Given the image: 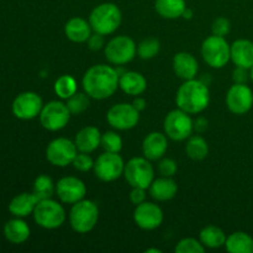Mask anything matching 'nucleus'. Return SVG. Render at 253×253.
Wrapping results in <instances>:
<instances>
[{"instance_id":"nucleus-10","label":"nucleus","mask_w":253,"mask_h":253,"mask_svg":"<svg viewBox=\"0 0 253 253\" xmlns=\"http://www.w3.org/2000/svg\"><path fill=\"white\" fill-rule=\"evenodd\" d=\"M71 115L67 104L58 100H52L44 104L39 118L43 128L48 131H59L68 125Z\"/></svg>"},{"instance_id":"nucleus-20","label":"nucleus","mask_w":253,"mask_h":253,"mask_svg":"<svg viewBox=\"0 0 253 253\" xmlns=\"http://www.w3.org/2000/svg\"><path fill=\"white\" fill-rule=\"evenodd\" d=\"M93 34L89 21L79 16H74L69 19L64 25V35L69 41L74 43H84L89 40Z\"/></svg>"},{"instance_id":"nucleus-39","label":"nucleus","mask_w":253,"mask_h":253,"mask_svg":"<svg viewBox=\"0 0 253 253\" xmlns=\"http://www.w3.org/2000/svg\"><path fill=\"white\" fill-rule=\"evenodd\" d=\"M230 30H231V24L226 17H217L211 25L212 35H216V36H227L230 34Z\"/></svg>"},{"instance_id":"nucleus-3","label":"nucleus","mask_w":253,"mask_h":253,"mask_svg":"<svg viewBox=\"0 0 253 253\" xmlns=\"http://www.w3.org/2000/svg\"><path fill=\"white\" fill-rule=\"evenodd\" d=\"M121 20L123 14L118 5L114 2H103L91 10L88 21L93 32L108 36L120 27Z\"/></svg>"},{"instance_id":"nucleus-46","label":"nucleus","mask_w":253,"mask_h":253,"mask_svg":"<svg viewBox=\"0 0 253 253\" xmlns=\"http://www.w3.org/2000/svg\"><path fill=\"white\" fill-rule=\"evenodd\" d=\"M151 252H155V253H161L162 251L158 249H147L146 250V253H151Z\"/></svg>"},{"instance_id":"nucleus-42","label":"nucleus","mask_w":253,"mask_h":253,"mask_svg":"<svg viewBox=\"0 0 253 253\" xmlns=\"http://www.w3.org/2000/svg\"><path fill=\"white\" fill-rule=\"evenodd\" d=\"M250 69L242 68V67H236L235 71L232 72V79H234L235 83L239 84H246L247 81L250 78Z\"/></svg>"},{"instance_id":"nucleus-26","label":"nucleus","mask_w":253,"mask_h":253,"mask_svg":"<svg viewBox=\"0 0 253 253\" xmlns=\"http://www.w3.org/2000/svg\"><path fill=\"white\" fill-rule=\"evenodd\" d=\"M30 227L21 217L9 220L4 225V236L9 242L14 245H21L29 240Z\"/></svg>"},{"instance_id":"nucleus-22","label":"nucleus","mask_w":253,"mask_h":253,"mask_svg":"<svg viewBox=\"0 0 253 253\" xmlns=\"http://www.w3.org/2000/svg\"><path fill=\"white\" fill-rule=\"evenodd\" d=\"M150 195L157 202H168L177 195L178 185L172 177H162L153 179L148 188Z\"/></svg>"},{"instance_id":"nucleus-2","label":"nucleus","mask_w":253,"mask_h":253,"mask_svg":"<svg viewBox=\"0 0 253 253\" xmlns=\"http://www.w3.org/2000/svg\"><path fill=\"white\" fill-rule=\"evenodd\" d=\"M175 103L178 108L190 115L203 113L210 103V91L208 84L197 78L184 81V83L178 89Z\"/></svg>"},{"instance_id":"nucleus-47","label":"nucleus","mask_w":253,"mask_h":253,"mask_svg":"<svg viewBox=\"0 0 253 253\" xmlns=\"http://www.w3.org/2000/svg\"><path fill=\"white\" fill-rule=\"evenodd\" d=\"M250 78H251V81L253 82V66L250 68Z\"/></svg>"},{"instance_id":"nucleus-30","label":"nucleus","mask_w":253,"mask_h":253,"mask_svg":"<svg viewBox=\"0 0 253 253\" xmlns=\"http://www.w3.org/2000/svg\"><path fill=\"white\" fill-rule=\"evenodd\" d=\"M185 153L190 160L203 161L209 155V145L203 136H190L185 145Z\"/></svg>"},{"instance_id":"nucleus-19","label":"nucleus","mask_w":253,"mask_h":253,"mask_svg":"<svg viewBox=\"0 0 253 253\" xmlns=\"http://www.w3.org/2000/svg\"><path fill=\"white\" fill-rule=\"evenodd\" d=\"M173 71L178 78L183 81L197 78L199 64L197 58L189 52H179L173 57Z\"/></svg>"},{"instance_id":"nucleus-45","label":"nucleus","mask_w":253,"mask_h":253,"mask_svg":"<svg viewBox=\"0 0 253 253\" xmlns=\"http://www.w3.org/2000/svg\"><path fill=\"white\" fill-rule=\"evenodd\" d=\"M192 16H193V11L189 9V7H187L185 11L183 12V17H184V19H190Z\"/></svg>"},{"instance_id":"nucleus-15","label":"nucleus","mask_w":253,"mask_h":253,"mask_svg":"<svg viewBox=\"0 0 253 253\" xmlns=\"http://www.w3.org/2000/svg\"><path fill=\"white\" fill-rule=\"evenodd\" d=\"M227 109L235 115H245L253 106V91L247 84L234 83L226 94Z\"/></svg>"},{"instance_id":"nucleus-24","label":"nucleus","mask_w":253,"mask_h":253,"mask_svg":"<svg viewBox=\"0 0 253 253\" xmlns=\"http://www.w3.org/2000/svg\"><path fill=\"white\" fill-rule=\"evenodd\" d=\"M231 61L236 67L251 68L253 66V42L246 39L236 40L231 44Z\"/></svg>"},{"instance_id":"nucleus-5","label":"nucleus","mask_w":253,"mask_h":253,"mask_svg":"<svg viewBox=\"0 0 253 253\" xmlns=\"http://www.w3.org/2000/svg\"><path fill=\"white\" fill-rule=\"evenodd\" d=\"M202 56L211 68L220 69L231 61V46L225 37L211 35L202 43Z\"/></svg>"},{"instance_id":"nucleus-11","label":"nucleus","mask_w":253,"mask_h":253,"mask_svg":"<svg viewBox=\"0 0 253 253\" xmlns=\"http://www.w3.org/2000/svg\"><path fill=\"white\" fill-rule=\"evenodd\" d=\"M125 162L119 153L104 152L94 161V174L101 182H114L124 175Z\"/></svg>"},{"instance_id":"nucleus-31","label":"nucleus","mask_w":253,"mask_h":253,"mask_svg":"<svg viewBox=\"0 0 253 253\" xmlns=\"http://www.w3.org/2000/svg\"><path fill=\"white\" fill-rule=\"evenodd\" d=\"M53 88L54 93L61 99H64V100L71 98L74 93L78 91V85H77L76 79L72 76H69V74H63L59 78H57L56 82H54Z\"/></svg>"},{"instance_id":"nucleus-4","label":"nucleus","mask_w":253,"mask_h":253,"mask_svg":"<svg viewBox=\"0 0 253 253\" xmlns=\"http://www.w3.org/2000/svg\"><path fill=\"white\" fill-rule=\"evenodd\" d=\"M68 219L71 227L74 231L78 232V234H88L98 224V205L91 200H81V202L72 205Z\"/></svg>"},{"instance_id":"nucleus-9","label":"nucleus","mask_w":253,"mask_h":253,"mask_svg":"<svg viewBox=\"0 0 253 253\" xmlns=\"http://www.w3.org/2000/svg\"><path fill=\"white\" fill-rule=\"evenodd\" d=\"M105 58L114 66H124L132 61L137 54V44L131 37L121 35L111 39L104 47Z\"/></svg>"},{"instance_id":"nucleus-43","label":"nucleus","mask_w":253,"mask_h":253,"mask_svg":"<svg viewBox=\"0 0 253 253\" xmlns=\"http://www.w3.org/2000/svg\"><path fill=\"white\" fill-rule=\"evenodd\" d=\"M208 128V120L205 118H198L194 121V130L198 132H204Z\"/></svg>"},{"instance_id":"nucleus-18","label":"nucleus","mask_w":253,"mask_h":253,"mask_svg":"<svg viewBox=\"0 0 253 253\" xmlns=\"http://www.w3.org/2000/svg\"><path fill=\"white\" fill-rule=\"evenodd\" d=\"M168 150V137L162 132H151L143 138L142 153L147 160L160 161Z\"/></svg>"},{"instance_id":"nucleus-8","label":"nucleus","mask_w":253,"mask_h":253,"mask_svg":"<svg viewBox=\"0 0 253 253\" xmlns=\"http://www.w3.org/2000/svg\"><path fill=\"white\" fill-rule=\"evenodd\" d=\"M163 128L167 137L170 140L185 141L194 131V120L190 114L178 108L167 114L163 121Z\"/></svg>"},{"instance_id":"nucleus-37","label":"nucleus","mask_w":253,"mask_h":253,"mask_svg":"<svg viewBox=\"0 0 253 253\" xmlns=\"http://www.w3.org/2000/svg\"><path fill=\"white\" fill-rule=\"evenodd\" d=\"M73 167L76 168L79 172H88V170L93 169L94 167V161L93 158L89 156V153L79 152L77 153L76 158L73 160Z\"/></svg>"},{"instance_id":"nucleus-41","label":"nucleus","mask_w":253,"mask_h":253,"mask_svg":"<svg viewBox=\"0 0 253 253\" xmlns=\"http://www.w3.org/2000/svg\"><path fill=\"white\" fill-rule=\"evenodd\" d=\"M88 43V47L91 49V51H99L103 47H105V40H104V35L100 34H91V36L89 37V40L86 41Z\"/></svg>"},{"instance_id":"nucleus-17","label":"nucleus","mask_w":253,"mask_h":253,"mask_svg":"<svg viewBox=\"0 0 253 253\" xmlns=\"http://www.w3.org/2000/svg\"><path fill=\"white\" fill-rule=\"evenodd\" d=\"M133 221L141 230H156L162 225L163 211L157 204L146 200L133 210Z\"/></svg>"},{"instance_id":"nucleus-34","label":"nucleus","mask_w":253,"mask_h":253,"mask_svg":"<svg viewBox=\"0 0 253 253\" xmlns=\"http://www.w3.org/2000/svg\"><path fill=\"white\" fill-rule=\"evenodd\" d=\"M161 43L155 37H148L141 41L137 46V54L142 59H152L160 53Z\"/></svg>"},{"instance_id":"nucleus-44","label":"nucleus","mask_w":253,"mask_h":253,"mask_svg":"<svg viewBox=\"0 0 253 253\" xmlns=\"http://www.w3.org/2000/svg\"><path fill=\"white\" fill-rule=\"evenodd\" d=\"M132 105L135 106V108L141 113V111L145 110L146 109L147 103H146L145 98H141V96H135V99H133V101H132Z\"/></svg>"},{"instance_id":"nucleus-23","label":"nucleus","mask_w":253,"mask_h":253,"mask_svg":"<svg viewBox=\"0 0 253 253\" xmlns=\"http://www.w3.org/2000/svg\"><path fill=\"white\" fill-rule=\"evenodd\" d=\"M119 88L127 95L138 96L145 93V90L147 89V81L138 72L128 71L120 74Z\"/></svg>"},{"instance_id":"nucleus-40","label":"nucleus","mask_w":253,"mask_h":253,"mask_svg":"<svg viewBox=\"0 0 253 253\" xmlns=\"http://www.w3.org/2000/svg\"><path fill=\"white\" fill-rule=\"evenodd\" d=\"M146 190L147 189H143V188H132V189H131L128 198H130V202L132 203L135 207L142 204V203H145L146 200H147Z\"/></svg>"},{"instance_id":"nucleus-6","label":"nucleus","mask_w":253,"mask_h":253,"mask_svg":"<svg viewBox=\"0 0 253 253\" xmlns=\"http://www.w3.org/2000/svg\"><path fill=\"white\" fill-rule=\"evenodd\" d=\"M35 222L46 230H54L61 227L67 219L64 208L52 198L40 200L34 210Z\"/></svg>"},{"instance_id":"nucleus-36","label":"nucleus","mask_w":253,"mask_h":253,"mask_svg":"<svg viewBox=\"0 0 253 253\" xmlns=\"http://www.w3.org/2000/svg\"><path fill=\"white\" fill-rule=\"evenodd\" d=\"M174 251L177 253H203L205 252L204 245L200 240L193 239V237H185L180 240L175 246Z\"/></svg>"},{"instance_id":"nucleus-21","label":"nucleus","mask_w":253,"mask_h":253,"mask_svg":"<svg viewBox=\"0 0 253 253\" xmlns=\"http://www.w3.org/2000/svg\"><path fill=\"white\" fill-rule=\"evenodd\" d=\"M101 133L95 126H85L77 132L74 137L78 152L91 153L100 146Z\"/></svg>"},{"instance_id":"nucleus-35","label":"nucleus","mask_w":253,"mask_h":253,"mask_svg":"<svg viewBox=\"0 0 253 253\" xmlns=\"http://www.w3.org/2000/svg\"><path fill=\"white\" fill-rule=\"evenodd\" d=\"M100 146L105 152L120 153L123 150V138L115 131H106L101 135Z\"/></svg>"},{"instance_id":"nucleus-32","label":"nucleus","mask_w":253,"mask_h":253,"mask_svg":"<svg viewBox=\"0 0 253 253\" xmlns=\"http://www.w3.org/2000/svg\"><path fill=\"white\" fill-rule=\"evenodd\" d=\"M32 193L40 200L48 199V198H52V195L56 194V184H54L51 177L46 174H41L35 179Z\"/></svg>"},{"instance_id":"nucleus-16","label":"nucleus","mask_w":253,"mask_h":253,"mask_svg":"<svg viewBox=\"0 0 253 253\" xmlns=\"http://www.w3.org/2000/svg\"><path fill=\"white\" fill-rule=\"evenodd\" d=\"M86 187L78 177H63L56 183V195L59 202L73 205L85 198Z\"/></svg>"},{"instance_id":"nucleus-25","label":"nucleus","mask_w":253,"mask_h":253,"mask_svg":"<svg viewBox=\"0 0 253 253\" xmlns=\"http://www.w3.org/2000/svg\"><path fill=\"white\" fill-rule=\"evenodd\" d=\"M40 202L39 198L34 193H21L17 194L9 203V211L16 217H26L34 214L37 203Z\"/></svg>"},{"instance_id":"nucleus-29","label":"nucleus","mask_w":253,"mask_h":253,"mask_svg":"<svg viewBox=\"0 0 253 253\" xmlns=\"http://www.w3.org/2000/svg\"><path fill=\"white\" fill-rule=\"evenodd\" d=\"M226 239L227 236L224 230L215 225L205 226L199 234V240L204 245L205 249H220V247L225 246Z\"/></svg>"},{"instance_id":"nucleus-12","label":"nucleus","mask_w":253,"mask_h":253,"mask_svg":"<svg viewBox=\"0 0 253 253\" xmlns=\"http://www.w3.org/2000/svg\"><path fill=\"white\" fill-rule=\"evenodd\" d=\"M109 125L119 131H127L135 127L140 121V111L128 103H119L111 106L106 113Z\"/></svg>"},{"instance_id":"nucleus-28","label":"nucleus","mask_w":253,"mask_h":253,"mask_svg":"<svg viewBox=\"0 0 253 253\" xmlns=\"http://www.w3.org/2000/svg\"><path fill=\"white\" fill-rule=\"evenodd\" d=\"M155 9L163 19L174 20L183 16L187 9L185 0H156Z\"/></svg>"},{"instance_id":"nucleus-1","label":"nucleus","mask_w":253,"mask_h":253,"mask_svg":"<svg viewBox=\"0 0 253 253\" xmlns=\"http://www.w3.org/2000/svg\"><path fill=\"white\" fill-rule=\"evenodd\" d=\"M120 73L108 64H94L84 73L82 85L84 91L95 100H104L115 94Z\"/></svg>"},{"instance_id":"nucleus-7","label":"nucleus","mask_w":253,"mask_h":253,"mask_svg":"<svg viewBox=\"0 0 253 253\" xmlns=\"http://www.w3.org/2000/svg\"><path fill=\"white\" fill-rule=\"evenodd\" d=\"M124 177L132 188L148 189L155 179V169L151 161L143 157H133L125 163Z\"/></svg>"},{"instance_id":"nucleus-14","label":"nucleus","mask_w":253,"mask_h":253,"mask_svg":"<svg viewBox=\"0 0 253 253\" xmlns=\"http://www.w3.org/2000/svg\"><path fill=\"white\" fill-rule=\"evenodd\" d=\"M43 108L41 96L35 91H24L14 99L12 114L20 120H32L37 118Z\"/></svg>"},{"instance_id":"nucleus-27","label":"nucleus","mask_w":253,"mask_h":253,"mask_svg":"<svg viewBox=\"0 0 253 253\" xmlns=\"http://www.w3.org/2000/svg\"><path fill=\"white\" fill-rule=\"evenodd\" d=\"M225 247L230 253H253V237L244 231L232 232L227 236Z\"/></svg>"},{"instance_id":"nucleus-38","label":"nucleus","mask_w":253,"mask_h":253,"mask_svg":"<svg viewBox=\"0 0 253 253\" xmlns=\"http://www.w3.org/2000/svg\"><path fill=\"white\" fill-rule=\"evenodd\" d=\"M178 170L177 162L172 158L162 157L158 162V172L162 177H174Z\"/></svg>"},{"instance_id":"nucleus-13","label":"nucleus","mask_w":253,"mask_h":253,"mask_svg":"<svg viewBox=\"0 0 253 253\" xmlns=\"http://www.w3.org/2000/svg\"><path fill=\"white\" fill-rule=\"evenodd\" d=\"M78 153L74 141L66 137L52 140L46 148V158L54 167H67L72 165Z\"/></svg>"},{"instance_id":"nucleus-33","label":"nucleus","mask_w":253,"mask_h":253,"mask_svg":"<svg viewBox=\"0 0 253 253\" xmlns=\"http://www.w3.org/2000/svg\"><path fill=\"white\" fill-rule=\"evenodd\" d=\"M90 96L85 91H77L71 98L67 99V108L72 115H81L90 105Z\"/></svg>"}]
</instances>
